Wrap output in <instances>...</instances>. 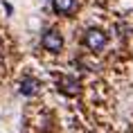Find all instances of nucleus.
I'll return each instance as SVG.
<instances>
[{"label": "nucleus", "instance_id": "nucleus-5", "mask_svg": "<svg viewBox=\"0 0 133 133\" xmlns=\"http://www.w3.org/2000/svg\"><path fill=\"white\" fill-rule=\"evenodd\" d=\"M36 88H38V81L32 79V77H25L21 81V92H23V95H34Z\"/></svg>", "mask_w": 133, "mask_h": 133}, {"label": "nucleus", "instance_id": "nucleus-1", "mask_svg": "<svg viewBox=\"0 0 133 133\" xmlns=\"http://www.w3.org/2000/svg\"><path fill=\"white\" fill-rule=\"evenodd\" d=\"M106 34H104V29H97V27H90L88 32L84 34V45L88 50H92V52H99V50H104L106 45Z\"/></svg>", "mask_w": 133, "mask_h": 133}, {"label": "nucleus", "instance_id": "nucleus-2", "mask_svg": "<svg viewBox=\"0 0 133 133\" xmlns=\"http://www.w3.org/2000/svg\"><path fill=\"white\" fill-rule=\"evenodd\" d=\"M41 45L48 52H59V50L63 48V36L56 32V29H48L45 34H43V38H41Z\"/></svg>", "mask_w": 133, "mask_h": 133}, {"label": "nucleus", "instance_id": "nucleus-3", "mask_svg": "<svg viewBox=\"0 0 133 133\" xmlns=\"http://www.w3.org/2000/svg\"><path fill=\"white\" fill-rule=\"evenodd\" d=\"M59 88H61L65 95H77L79 92V81L72 77H61L59 79Z\"/></svg>", "mask_w": 133, "mask_h": 133}, {"label": "nucleus", "instance_id": "nucleus-4", "mask_svg": "<svg viewBox=\"0 0 133 133\" xmlns=\"http://www.w3.org/2000/svg\"><path fill=\"white\" fill-rule=\"evenodd\" d=\"M52 9L61 16H68L75 11V0H52Z\"/></svg>", "mask_w": 133, "mask_h": 133}]
</instances>
